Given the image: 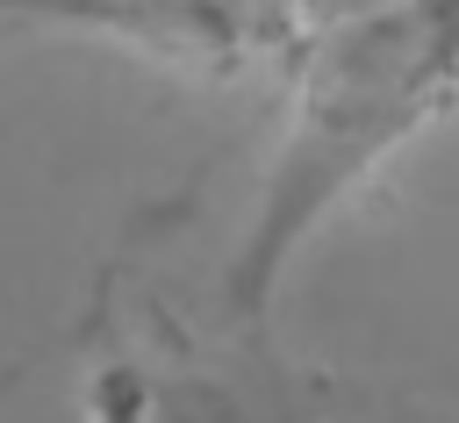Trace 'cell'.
Wrapping results in <instances>:
<instances>
[{
	"instance_id": "obj_1",
	"label": "cell",
	"mask_w": 459,
	"mask_h": 423,
	"mask_svg": "<svg viewBox=\"0 0 459 423\" xmlns=\"http://www.w3.org/2000/svg\"><path fill=\"white\" fill-rule=\"evenodd\" d=\"M459 86V0H409L387 14H366L330 43L301 93V122L280 151V172L265 186L258 229L230 272L237 308L258 323L265 294L301 244V229L366 172L380 165L423 115H437Z\"/></svg>"
}]
</instances>
